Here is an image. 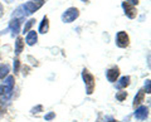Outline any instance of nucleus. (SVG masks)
<instances>
[{
    "mask_svg": "<svg viewBox=\"0 0 151 122\" xmlns=\"http://www.w3.org/2000/svg\"><path fill=\"white\" fill-rule=\"evenodd\" d=\"M82 78H83V81H84V84H86V92H87V95H92L93 90H94V86H96L94 77L87 71V69H83Z\"/></svg>",
    "mask_w": 151,
    "mask_h": 122,
    "instance_id": "nucleus-1",
    "label": "nucleus"
},
{
    "mask_svg": "<svg viewBox=\"0 0 151 122\" xmlns=\"http://www.w3.org/2000/svg\"><path fill=\"white\" fill-rule=\"evenodd\" d=\"M43 4H44V0H29L27 4L23 5V9H24L27 15H29V14L37 11L38 9H40L43 6Z\"/></svg>",
    "mask_w": 151,
    "mask_h": 122,
    "instance_id": "nucleus-2",
    "label": "nucleus"
},
{
    "mask_svg": "<svg viewBox=\"0 0 151 122\" xmlns=\"http://www.w3.org/2000/svg\"><path fill=\"white\" fill-rule=\"evenodd\" d=\"M78 15H79V10L77 8H69L63 13L62 20L64 23H72V22H74L76 19H77Z\"/></svg>",
    "mask_w": 151,
    "mask_h": 122,
    "instance_id": "nucleus-3",
    "label": "nucleus"
},
{
    "mask_svg": "<svg viewBox=\"0 0 151 122\" xmlns=\"http://www.w3.org/2000/svg\"><path fill=\"white\" fill-rule=\"evenodd\" d=\"M116 44L120 48H126L130 44V38L126 32H119L116 35Z\"/></svg>",
    "mask_w": 151,
    "mask_h": 122,
    "instance_id": "nucleus-4",
    "label": "nucleus"
},
{
    "mask_svg": "<svg viewBox=\"0 0 151 122\" xmlns=\"http://www.w3.org/2000/svg\"><path fill=\"white\" fill-rule=\"evenodd\" d=\"M13 88H14V77L9 76L6 78V81H5V86H4V96H5L6 98H9L12 96Z\"/></svg>",
    "mask_w": 151,
    "mask_h": 122,
    "instance_id": "nucleus-5",
    "label": "nucleus"
},
{
    "mask_svg": "<svg viewBox=\"0 0 151 122\" xmlns=\"http://www.w3.org/2000/svg\"><path fill=\"white\" fill-rule=\"evenodd\" d=\"M122 8H124L125 14L130 18V19H134V18H136V8L132 5V4L127 3V1H124V3H122Z\"/></svg>",
    "mask_w": 151,
    "mask_h": 122,
    "instance_id": "nucleus-6",
    "label": "nucleus"
},
{
    "mask_svg": "<svg viewBox=\"0 0 151 122\" xmlns=\"http://www.w3.org/2000/svg\"><path fill=\"white\" fill-rule=\"evenodd\" d=\"M147 115H149V108L146 106H141L135 111V118H137L140 121H144L147 118Z\"/></svg>",
    "mask_w": 151,
    "mask_h": 122,
    "instance_id": "nucleus-7",
    "label": "nucleus"
},
{
    "mask_svg": "<svg viewBox=\"0 0 151 122\" xmlns=\"http://www.w3.org/2000/svg\"><path fill=\"white\" fill-rule=\"evenodd\" d=\"M106 76H107V79L110 82H116V79L119 78V76H120V69H119V67H115V68L108 69L107 73H106Z\"/></svg>",
    "mask_w": 151,
    "mask_h": 122,
    "instance_id": "nucleus-8",
    "label": "nucleus"
},
{
    "mask_svg": "<svg viewBox=\"0 0 151 122\" xmlns=\"http://www.w3.org/2000/svg\"><path fill=\"white\" fill-rule=\"evenodd\" d=\"M9 28L12 29V35L13 37H15L18 33H19V30H20V20L19 19H13V20H10V23H9Z\"/></svg>",
    "mask_w": 151,
    "mask_h": 122,
    "instance_id": "nucleus-9",
    "label": "nucleus"
},
{
    "mask_svg": "<svg viewBox=\"0 0 151 122\" xmlns=\"http://www.w3.org/2000/svg\"><path fill=\"white\" fill-rule=\"evenodd\" d=\"M37 39H38V35L34 30H29L27 34V44L28 45H34L37 43Z\"/></svg>",
    "mask_w": 151,
    "mask_h": 122,
    "instance_id": "nucleus-10",
    "label": "nucleus"
},
{
    "mask_svg": "<svg viewBox=\"0 0 151 122\" xmlns=\"http://www.w3.org/2000/svg\"><path fill=\"white\" fill-rule=\"evenodd\" d=\"M48 30H49V20H48L47 17H44L43 20H42V23H40V25H39V33L45 34Z\"/></svg>",
    "mask_w": 151,
    "mask_h": 122,
    "instance_id": "nucleus-11",
    "label": "nucleus"
},
{
    "mask_svg": "<svg viewBox=\"0 0 151 122\" xmlns=\"http://www.w3.org/2000/svg\"><path fill=\"white\" fill-rule=\"evenodd\" d=\"M13 18H15V19H24V18L27 17V14H25V11H24V9H23V5L22 6H19L17 10H14V13H13V15H12Z\"/></svg>",
    "mask_w": 151,
    "mask_h": 122,
    "instance_id": "nucleus-12",
    "label": "nucleus"
},
{
    "mask_svg": "<svg viewBox=\"0 0 151 122\" xmlns=\"http://www.w3.org/2000/svg\"><path fill=\"white\" fill-rule=\"evenodd\" d=\"M129 84H130V77L129 76H125V77H122L120 81H119V83L116 84V87L117 88H126Z\"/></svg>",
    "mask_w": 151,
    "mask_h": 122,
    "instance_id": "nucleus-13",
    "label": "nucleus"
},
{
    "mask_svg": "<svg viewBox=\"0 0 151 122\" xmlns=\"http://www.w3.org/2000/svg\"><path fill=\"white\" fill-rule=\"evenodd\" d=\"M144 97H145V92H144L142 90H140L139 93H137V96L134 98V107H136L137 105H140V103L144 101Z\"/></svg>",
    "mask_w": 151,
    "mask_h": 122,
    "instance_id": "nucleus-14",
    "label": "nucleus"
},
{
    "mask_svg": "<svg viewBox=\"0 0 151 122\" xmlns=\"http://www.w3.org/2000/svg\"><path fill=\"white\" fill-rule=\"evenodd\" d=\"M23 47H24V43H23L22 38H18L15 42V54H20L23 50Z\"/></svg>",
    "mask_w": 151,
    "mask_h": 122,
    "instance_id": "nucleus-15",
    "label": "nucleus"
},
{
    "mask_svg": "<svg viewBox=\"0 0 151 122\" xmlns=\"http://www.w3.org/2000/svg\"><path fill=\"white\" fill-rule=\"evenodd\" d=\"M9 73V67L6 64H1L0 65V79L5 78V76Z\"/></svg>",
    "mask_w": 151,
    "mask_h": 122,
    "instance_id": "nucleus-16",
    "label": "nucleus"
},
{
    "mask_svg": "<svg viewBox=\"0 0 151 122\" xmlns=\"http://www.w3.org/2000/svg\"><path fill=\"white\" fill-rule=\"evenodd\" d=\"M6 112V105H5V101L0 100V116H3L4 113Z\"/></svg>",
    "mask_w": 151,
    "mask_h": 122,
    "instance_id": "nucleus-17",
    "label": "nucleus"
},
{
    "mask_svg": "<svg viewBox=\"0 0 151 122\" xmlns=\"http://www.w3.org/2000/svg\"><path fill=\"white\" fill-rule=\"evenodd\" d=\"M34 22H35V20H33V19H32V20H29V22H28L27 24H25L24 29H23V33H24V34H25V33H28V32H29V29L32 28V25L34 24Z\"/></svg>",
    "mask_w": 151,
    "mask_h": 122,
    "instance_id": "nucleus-18",
    "label": "nucleus"
},
{
    "mask_svg": "<svg viewBox=\"0 0 151 122\" xmlns=\"http://www.w3.org/2000/svg\"><path fill=\"white\" fill-rule=\"evenodd\" d=\"M126 97H127V92H119L116 95V100L124 101V100H126Z\"/></svg>",
    "mask_w": 151,
    "mask_h": 122,
    "instance_id": "nucleus-19",
    "label": "nucleus"
},
{
    "mask_svg": "<svg viewBox=\"0 0 151 122\" xmlns=\"http://www.w3.org/2000/svg\"><path fill=\"white\" fill-rule=\"evenodd\" d=\"M54 116H55L54 112H50V113H48V115L45 116V120H47V121H50L52 118H54Z\"/></svg>",
    "mask_w": 151,
    "mask_h": 122,
    "instance_id": "nucleus-20",
    "label": "nucleus"
},
{
    "mask_svg": "<svg viewBox=\"0 0 151 122\" xmlns=\"http://www.w3.org/2000/svg\"><path fill=\"white\" fill-rule=\"evenodd\" d=\"M14 71H15V73L19 71V60L18 59L14 60Z\"/></svg>",
    "mask_w": 151,
    "mask_h": 122,
    "instance_id": "nucleus-21",
    "label": "nucleus"
},
{
    "mask_svg": "<svg viewBox=\"0 0 151 122\" xmlns=\"http://www.w3.org/2000/svg\"><path fill=\"white\" fill-rule=\"evenodd\" d=\"M145 88H146V93H150V79H147V81H146Z\"/></svg>",
    "mask_w": 151,
    "mask_h": 122,
    "instance_id": "nucleus-22",
    "label": "nucleus"
},
{
    "mask_svg": "<svg viewBox=\"0 0 151 122\" xmlns=\"http://www.w3.org/2000/svg\"><path fill=\"white\" fill-rule=\"evenodd\" d=\"M38 111H42V106H38L32 110V113H38Z\"/></svg>",
    "mask_w": 151,
    "mask_h": 122,
    "instance_id": "nucleus-23",
    "label": "nucleus"
},
{
    "mask_svg": "<svg viewBox=\"0 0 151 122\" xmlns=\"http://www.w3.org/2000/svg\"><path fill=\"white\" fill-rule=\"evenodd\" d=\"M127 3H131L132 5H137V4H139V0H127Z\"/></svg>",
    "mask_w": 151,
    "mask_h": 122,
    "instance_id": "nucleus-24",
    "label": "nucleus"
},
{
    "mask_svg": "<svg viewBox=\"0 0 151 122\" xmlns=\"http://www.w3.org/2000/svg\"><path fill=\"white\" fill-rule=\"evenodd\" d=\"M4 95V86H0V96Z\"/></svg>",
    "mask_w": 151,
    "mask_h": 122,
    "instance_id": "nucleus-25",
    "label": "nucleus"
},
{
    "mask_svg": "<svg viewBox=\"0 0 151 122\" xmlns=\"http://www.w3.org/2000/svg\"><path fill=\"white\" fill-rule=\"evenodd\" d=\"M3 13H4V9H3V5H1V4H0V17L3 15Z\"/></svg>",
    "mask_w": 151,
    "mask_h": 122,
    "instance_id": "nucleus-26",
    "label": "nucleus"
},
{
    "mask_svg": "<svg viewBox=\"0 0 151 122\" xmlns=\"http://www.w3.org/2000/svg\"><path fill=\"white\" fill-rule=\"evenodd\" d=\"M107 122H119V121H116V120H110V121H107Z\"/></svg>",
    "mask_w": 151,
    "mask_h": 122,
    "instance_id": "nucleus-27",
    "label": "nucleus"
},
{
    "mask_svg": "<svg viewBox=\"0 0 151 122\" xmlns=\"http://www.w3.org/2000/svg\"><path fill=\"white\" fill-rule=\"evenodd\" d=\"M6 3H13V0H5Z\"/></svg>",
    "mask_w": 151,
    "mask_h": 122,
    "instance_id": "nucleus-28",
    "label": "nucleus"
},
{
    "mask_svg": "<svg viewBox=\"0 0 151 122\" xmlns=\"http://www.w3.org/2000/svg\"><path fill=\"white\" fill-rule=\"evenodd\" d=\"M82 1H84V3H87V1H88V0H82Z\"/></svg>",
    "mask_w": 151,
    "mask_h": 122,
    "instance_id": "nucleus-29",
    "label": "nucleus"
}]
</instances>
